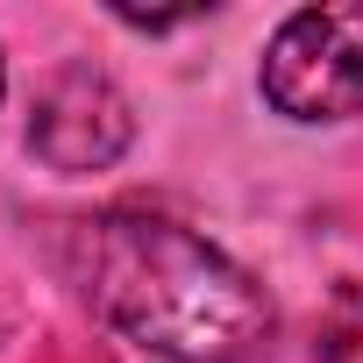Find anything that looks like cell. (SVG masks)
I'll list each match as a JSON object with an SVG mask.
<instances>
[{"mask_svg": "<svg viewBox=\"0 0 363 363\" xmlns=\"http://www.w3.org/2000/svg\"><path fill=\"white\" fill-rule=\"evenodd\" d=\"M313 363H363V285H335L313 328Z\"/></svg>", "mask_w": 363, "mask_h": 363, "instance_id": "cell-4", "label": "cell"}, {"mask_svg": "<svg viewBox=\"0 0 363 363\" xmlns=\"http://www.w3.org/2000/svg\"><path fill=\"white\" fill-rule=\"evenodd\" d=\"M264 100L285 121H356L363 114V0L299 8L271 36Z\"/></svg>", "mask_w": 363, "mask_h": 363, "instance_id": "cell-2", "label": "cell"}, {"mask_svg": "<svg viewBox=\"0 0 363 363\" xmlns=\"http://www.w3.org/2000/svg\"><path fill=\"white\" fill-rule=\"evenodd\" d=\"M128 100L114 93L107 72H57L36 100V121H29V150L50 164V171H100L128 150Z\"/></svg>", "mask_w": 363, "mask_h": 363, "instance_id": "cell-3", "label": "cell"}, {"mask_svg": "<svg viewBox=\"0 0 363 363\" xmlns=\"http://www.w3.org/2000/svg\"><path fill=\"white\" fill-rule=\"evenodd\" d=\"M57 257L86 306L135 349L171 363H264L278 313L264 285L186 221L150 207H100L65 221Z\"/></svg>", "mask_w": 363, "mask_h": 363, "instance_id": "cell-1", "label": "cell"}]
</instances>
